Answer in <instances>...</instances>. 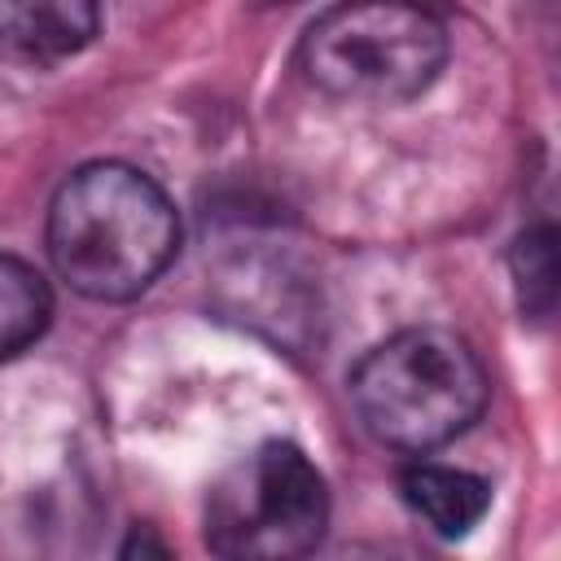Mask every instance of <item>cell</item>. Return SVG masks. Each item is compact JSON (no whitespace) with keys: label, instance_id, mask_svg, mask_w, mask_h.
Segmentation results:
<instances>
[{"label":"cell","instance_id":"1","mask_svg":"<svg viewBox=\"0 0 561 561\" xmlns=\"http://www.w3.org/2000/svg\"><path fill=\"white\" fill-rule=\"evenodd\" d=\"M180 245L167 193L127 162H88L48 206V254L57 276L96 302L145 294Z\"/></svg>","mask_w":561,"mask_h":561},{"label":"cell","instance_id":"2","mask_svg":"<svg viewBox=\"0 0 561 561\" xmlns=\"http://www.w3.org/2000/svg\"><path fill=\"white\" fill-rule=\"evenodd\" d=\"M351 403L377 443L434 451L478 421L486 373L473 346L451 329H403L355 364Z\"/></svg>","mask_w":561,"mask_h":561},{"label":"cell","instance_id":"3","mask_svg":"<svg viewBox=\"0 0 561 561\" xmlns=\"http://www.w3.org/2000/svg\"><path fill=\"white\" fill-rule=\"evenodd\" d=\"M298 61L324 96L394 105L438 79L447 26L421 0H342L307 26Z\"/></svg>","mask_w":561,"mask_h":561},{"label":"cell","instance_id":"4","mask_svg":"<svg viewBox=\"0 0 561 561\" xmlns=\"http://www.w3.org/2000/svg\"><path fill=\"white\" fill-rule=\"evenodd\" d=\"M324 478L294 443L254 447L206 495V548L228 561L302 557L324 539Z\"/></svg>","mask_w":561,"mask_h":561},{"label":"cell","instance_id":"5","mask_svg":"<svg viewBox=\"0 0 561 561\" xmlns=\"http://www.w3.org/2000/svg\"><path fill=\"white\" fill-rule=\"evenodd\" d=\"M96 26V0H0V57L26 66L66 61L92 44Z\"/></svg>","mask_w":561,"mask_h":561},{"label":"cell","instance_id":"6","mask_svg":"<svg viewBox=\"0 0 561 561\" xmlns=\"http://www.w3.org/2000/svg\"><path fill=\"white\" fill-rule=\"evenodd\" d=\"M403 500L443 539H460L486 517L491 486L478 473H465V469H451V465H412L403 473Z\"/></svg>","mask_w":561,"mask_h":561},{"label":"cell","instance_id":"7","mask_svg":"<svg viewBox=\"0 0 561 561\" xmlns=\"http://www.w3.org/2000/svg\"><path fill=\"white\" fill-rule=\"evenodd\" d=\"M48 316H53L48 280L31 263L0 254V359L26 351L48 329Z\"/></svg>","mask_w":561,"mask_h":561},{"label":"cell","instance_id":"8","mask_svg":"<svg viewBox=\"0 0 561 561\" xmlns=\"http://www.w3.org/2000/svg\"><path fill=\"white\" fill-rule=\"evenodd\" d=\"M513 276H517V302L526 316L548 320L557 302V237L552 228H526L513 241Z\"/></svg>","mask_w":561,"mask_h":561},{"label":"cell","instance_id":"9","mask_svg":"<svg viewBox=\"0 0 561 561\" xmlns=\"http://www.w3.org/2000/svg\"><path fill=\"white\" fill-rule=\"evenodd\" d=\"M272 4H276V0H272Z\"/></svg>","mask_w":561,"mask_h":561}]
</instances>
